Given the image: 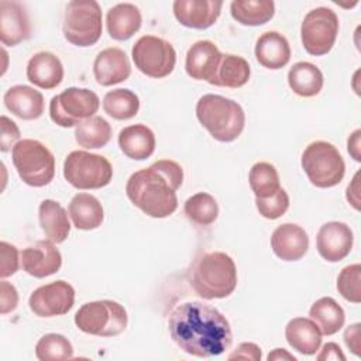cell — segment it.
<instances>
[{
	"instance_id": "cell-1",
	"label": "cell",
	"mask_w": 361,
	"mask_h": 361,
	"mask_svg": "<svg viewBox=\"0 0 361 361\" xmlns=\"http://www.w3.org/2000/svg\"><path fill=\"white\" fill-rule=\"evenodd\" d=\"M168 331L180 350L199 358L220 355L233 343L226 316L200 300L178 305L168 317Z\"/></svg>"
},
{
	"instance_id": "cell-2",
	"label": "cell",
	"mask_w": 361,
	"mask_h": 361,
	"mask_svg": "<svg viewBox=\"0 0 361 361\" xmlns=\"http://www.w3.org/2000/svg\"><path fill=\"white\" fill-rule=\"evenodd\" d=\"M182 182V166L172 159H159L151 166L134 172L126 183V193L144 214L164 219L178 209L176 190Z\"/></svg>"
},
{
	"instance_id": "cell-3",
	"label": "cell",
	"mask_w": 361,
	"mask_h": 361,
	"mask_svg": "<svg viewBox=\"0 0 361 361\" xmlns=\"http://www.w3.org/2000/svg\"><path fill=\"white\" fill-rule=\"evenodd\" d=\"M189 283L202 299H223L237 286V268L233 258L223 251L200 254L189 271Z\"/></svg>"
},
{
	"instance_id": "cell-4",
	"label": "cell",
	"mask_w": 361,
	"mask_h": 361,
	"mask_svg": "<svg viewBox=\"0 0 361 361\" xmlns=\"http://www.w3.org/2000/svg\"><path fill=\"white\" fill-rule=\"evenodd\" d=\"M196 117L209 134L220 142L237 140L245 126L243 107L233 99L207 93L196 103Z\"/></svg>"
},
{
	"instance_id": "cell-5",
	"label": "cell",
	"mask_w": 361,
	"mask_h": 361,
	"mask_svg": "<svg viewBox=\"0 0 361 361\" xmlns=\"http://www.w3.org/2000/svg\"><path fill=\"white\" fill-rule=\"evenodd\" d=\"M13 165L20 179L28 186L42 188L55 176V158L38 140H20L11 149Z\"/></svg>"
},
{
	"instance_id": "cell-6",
	"label": "cell",
	"mask_w": 361,
	"mask_h": 361,
	"mask_svg": "<svg viewBox=\"0 0 361 361\" xmlns=\"http://www.w3.org/2000/svg\"><path fill=\"white\" fill-rule=\"evenodd\" d=\"M300 165L310 183L322 189L338 185L345 172L340 151L327 141L310 142L302 152Z\"/></svg>"
},
{
	"instance_id": "cell-7",
	"label": "cell",
	"mask_w": 361,
	"mask_h": 361,
	"mask_svg": "<svg viewBox=\"0 0 361 361\" xmlns=\"http://www.w3.org/2000/svg\"><path fill=\"white\" fill-rule=\"evenodd\" d=\"M128 323L127 310L116 300L87 302L75 313L76 327L90 336L114 337L121 334Z\"/></svg>"
},
{
	"instance_id": "cell-8",
	"label": "cell",
	"mask_w": 361,
	"mask_h": 361,
	"mask_svg": "<svg viewBox=\"0 0 361 361\" xmlns=\"http://www.w3.org/2000/svg\"><path fill=\"white\" fill-rule=\"evenodd\" d=\"M102 8L94 0H72L66 4L62 32L76 47L94 45L102 37Z\"/></svg>"
},
{
	"instance_id": "cell-9",
	"label": "cell",
	"mask_w": 361,
	"mask_h": 361,
	"mask_svg": "<svg viewBox=\"0 0 361 361\" xmlns=\"http://www.w3.org/2000/svg\"><path fill=\"white\" fill-rule=\"evenodd\" d=\"M63 178L79 190L100 189L111 182L113 166L103 155L78 149L66 155Z\"/></svg>"
},
{
	"instance_id": "cell-10",
	"label": "cell",
	"mask_w": 361,
	"mask_h": 361,
	"mask_svg": "<svg viewBox=\"0 0 361 361\" xmlns=\"http://www.w3.org/2000/svg\"><path fill=\"white\" fill-rule=\"evenodd\" d=\"M100 107L99 96L86 87H68L49 102L51 120L63 128L78 127L96 116Z\"/></svg>"
},
{
	"instance_id": "cell-11",
	"label": "cell",
	"mask_w": 361,
	"mask_h": 361,
	"mask_svg": "<svg viewBox=\"0 0 361 361\" xmlns=\"http://www.w3.org/2000/svg\"><path fill=\"white\" fill-rule=\"evenodd\" d=\"M131 58L141 73L161 79L172 73L176 63V51L169 41L161 37L142 35L133 45Z\"/></svg>"
},
{
	"instance_id": "cell-12",
	"label": "cell",
	"mask_w": 361,
	"mask_h": 361,
	"mask_svg": "<svg viewBox=\"0 0 361 361\" xmlns=\"http://www.w3.org/2000/svg\"><path fill=\"white\" fill-rule=\"evenodd\" d=\"M338 17L329 7L310 10L300 25V39L305 51L314 56L331 51L338 34Z\"/></svg>"
},
{
	"instance_id": "cell-13",
	"label": "cell",
	"mask_w": 361,
	"mask_h": 361,
	"mask_svg": "<svg viewBox=\"0 0 361 361\" xmlns=\"http://www.w3.org/2000/svg\"><path fill=\"white\" fill-rule=\"evenodd\" d=\"M75 303V289L66 281H54L37 288L28 299L30 310L38 317L66 314Z\"/></svg>"
},
{
	"instance_id": "cell-14",
	"label": "cell",
	"mask_w": 361,
	"mask_h": 361,
	"mask_svg": "<svg viewBox=\"0 0 361 361\" xmlns=\"http://www.w3.org/2000/svg\"><path fill=\"white\" fill-rule=\"evenodd\" d=\"M354 244V234L348 224L343 221H327L320 226L316 235L319 255L327 262L344 259Z\"/></svg>"
},
{
	"instance_id": "cell-15",
	"label": "cell",
	"mask_w": 361,
	"mask_h": 361,
	"mask_svg": "<svg viewBox=\"0 0 361 361\" xmlns=\"http://www.w3.org/2000/svg\"><path fill=\"white\" fill-rule=\"evenodd\" d=\"M20 257L23 269L34 278L54 275L62 265V255L51 240H39L25 247L20 252Z\"/></svg>"
},
{
	"instance_id": "cell-16",
	"label": "cell",
	"mask_w": 361,
	"mask_h": 361,
	"mask_svg": "<svg viewBox=\"0 0 361 361\" xmlns=\"http://www.w3.org/2000/svg\"><path fill=\"white\" fill-rule=\"evenodd\" d=\"M31 24L27 8L16 0L0 1V41L3 45L16 47L28 39Z\"/></svg>"
},
{
	"instance_id": "cell-17",
	"label": "cell",
	"mask_w": 361,
	"mask_h": 361,
	"mask_svg": "<svg viewBox=\"0 0 361 361\" xmlns=\"http://www.w3.org/2000/svg\"><path fill=\"white\" fill-rule=\"evenodd\" d=\"M223 1L214 0H175L173 16L179 24L193 30H206L220 17Z\"/></svg>"
},
{
	"instance_id": "cell-18",
	"label": "cell",
	"mask_w": 361,
	"mask_h": 361,
	"mask_svg": "<svg viewBox=\"0 0 361 361\" xmlns=\"http://www.w3.org/2000/svg\"><path fill=\"white\" fill-rule=\"evenodd\" d=\"M221 55L214 42L209 39L196 41L186 52V73L195 80H206L210 83L216 75Z\"/></svg>"
},
{
	"instance_id": "cell-19",
	"label": "cell",
	"mask_w": 361,
	"mask_h": 361,
	"mask_svg": "<svg viewBox=\"0 0 361 361\" xmlns=\"http://www.w3.org/2000/svg\"><path fill=\"white\" fill-rule=\"evenodd\" d=\"M93 75L100 86H113L127 80L131 75L128 56L117 47L100 51L93 61Z\"/></svg>"
},
{
	"instance_id": "cell-20",
	"label": "cell",
	"mask_w": 361,
	"mask_h": 361,
	"mask_svg": "<svg viewBox=\"0 0 361 361\" xmlns=\"http://www.w3.org/2000/svg\"><path fill=\"white\" fill-rule=\"evenodd\" d=\"M271 248L282 261H298L307 252V233L295 223L281 224L272 231Z\"/></svg>"
},
{
	"instance_id": "cell-21",
	"label": "cell",
	"mask_w": 361,
	"mask_h": 361,
	"mask_svg": "<svg viewBox=\"0 0 361 361\" xmlns=\"http://www.w3.org/2000/svg\"><path fill=\"white\" fill-rule=\"evenodd\" d=\"M27 79L39 89H54L63 79V65L61 59L49 52L39 51L34 54L27 63Z\"/></svg>"
},
{
	"instance_id": "cell-22",
	"label": "cell",
	"mask_w": 361,
	"mask_h": 361,
	"mask_svg": "<svg viewBox=\"0 0 361 361\" xmlns=\"http://www.w3.org/2000/svg\"><path fill=\"white\" fill-rule=\"evenodd\" d=\"M4 106L21 120H35L44 113V96L27 85L11 86L3 96Z\"/></svg>"
},
{
	"instance_id": "cell-23",
	"label": "cell",
	"mask_w": 361,
	"mask_h": 361,
	"mask_svg": "<svg viewBox=\"0 0 361 361\" xmlns=\"http://www.w3.org/2000/svg\"><path fill=\"white\" fill-rule=\"evenodd\" d=\"M118 147L121 152L134 161H144L155 151V134L145 124H133L118 133Z\"/></svg>"
},
{
	"instance_id": "cell-24",
	"label": "cell",
	"mask_w": 361,
	"mask_h": 361,
	"mask_svg": "<svg viewBox=\"0 0 361 361\" xmlns=\"http://www.w3.org/2000/svg\"><path fill=\"white\" fill-rule=\"evenodd\" d=\"M255 58L267 69H281L290 59L288 39L278 31H267L259 35L255 44Z\"/></svg>"
},
{
	"instance_id": "cell-25",
	"label": "cell",
	"mask_w": 361,
	"mask_h": 361,
	"mask_svg": "<svg viewBox=\"0 0 361 361\" xmlns=\"http://www.w3.org/2000/svg\"><path fill=\"white\" fill-rule=\"evenodd\" d=\"M141 11L133 3H118L110 7L106 16L107 32L116 41L131 38L141 28Z\"/></svg>"
},
{
	"instance_id": "cell-26",
	"label": "cell",
	"mask_w": 361,
	"mask_h": 361,
	"mask_svg": "<svg viewBox=\"0 0 361 361\" xmlns=\"http://www.w3.org/2000/svg\"><path fill=\"white\" fill-rule=\"evenodd\" d=\"M288 344L303 355H313L320 350L322 333L316 323L307 317H293L285 327Z\"/></svg>"
},
{
	"instance_id": "cell-27",
	"label": "cell",
	"mask_w": 361,
	"mask_h": 361,
	"mask_svg": "<svg viewBox=\"0 0 361 361\" xmlns=\"http://www.w3.org/2000/svg\"><path fill=\"white\" fill-rule=\"evenodd\" d=\"M68 212L52 199H45L38 207L39 226L48 240L55 244L63 243L71 231V223Z\"/></svg>"
},
{
	"instance_id": "cell-28",
	"label": "cell",
	"mask_w": 361,
	"mask_h": 361,
	"mask_svg": "<svg viewBox=\"0 0 361 361\" xmlns=\"http://www.w3.org/2000/svg\"><path fill=\"white\" fill-rule=\"evenodd\" d=\"M68 214L78 230H94L104 219L102 203L90 193H76L69 202Z\"/></svg>"
},
{
	"instance_id": "cell-29",
	"label": "cell",
	"mask_w": 361,
	"mask_h": 361,
	"mask_svg": "<svg viewBox=\"0 0 361 361\" xmlns=\"http://www.w3.org/2000/svg\"><path fill=\"white\" fill-rule=\"evenodd\" d=\"M250 75L251 68L247 59L234 54H223L210 85L217 87L238 89L250 80Z\"/></svg>"
},
{
	"instance_id": "cell-30",
	"label": "cell",
	"mask_w": 361,
	"mask_h": 361,
	"mask_svg": "<svg viewBox=\"0 0 361 361\" xmlns=\"http://www.w3.org/2000/svg\"><path fill=\"white\" fill-rule=\"evenodd\" d=\"M322 71L306 61L296 62L288 72V85L300 97H313L323 89Z\"/></svg>"
},
{
	"instance_id": "cell-31",
	"label": "cell",
	"mask_w": 361,
	"mask_h": 361,
	"mask_svg": "<svg viewBox=\"0 0 361 361\" xmlns=\"http://www.w3.org/2000/svg\"><path fill=\"white\" fill-rule=\"evenodd\" d=\"M309 319H312L316 326L319 327L322 336H333L341 327L345 322V314L343 307L330 296H324L317 299L310 310H309Z\"/></svg>"
},
{
	"instance_id": "cell-32",
	"label": "cell",
	"mask_w": 361,
	"mask_h": 361,
	"mask_svg": "<svg viewBox=\"0 0 361 361\" xmlns=\"http://www.w3.org/2000/svg\"><path fill=\"white\" fill-rule=\"evenodd\" d=\"M230 13L241 25L257 27L274 17L275 3L272 0H234L230 3Z\"/></svg>"
},
{
	"instance_id": "cell-33",
	"label": "cell",
	"mask_w": 361,
	"mask_h": 361,
	"mask_svg": "<svg viewBox=\"0 0 361 361\" xmlns=\"http://www.w3.org/2000/svg\"><path fill=\"white\" fill-rule=\"evenodd\" d=\"M111 138V127L107 120L93 116L75 128V140L85 149H97L107 145Z\"/></svg>"
},
{
	"instance_id": "cell-34",
	"label": "cell",
	"mask_w": 361,
	"mask_h": 361,
	"mask_svg": "<svg viewBox=\"0 0 361 361\" xmlns=\"http://www.w3.org/2000/svg\"><path fill=\"white\" fill-rule=\"evenodd\" d=\"M103 110L114 120H130L140 110V99L130 89H114L104 94Z\"/></svg>"
},
{
	"instance_id": "cell-35",
	"label": "cell",
	"mask_w": 361,
	"mask_h": 361,
	"mask_svg": "<svg viewBox=\"0 0 361 361\" xmlns=\"http://www.w3.org/2000/svg\"><path fill=\"white\" fill-rule=\"evenodd\" d=\"M183 213L196 226H210L219 216V204L210 193L197 192L186 199Z\"/></svg>"
},
{
	"instance_id": "cell-36",
	"label": "cell",
	"mask_w": 361,
	"mask_h": 361,
	"mask_svg": "<svg viewBox=\"0 0 361 361\" xmlns=\"http://www.w3.org/2000/svg\"><path fill=\"white\" fill-rule=\"evenodd\" d=\"M250 188L257 199H265L281 189V180L276 168L269 162H257L248 173Z\"/></svg>"
},
{
	"instance_id": "cell-37",
	"label": "cell",
	"mask_w": 361,
	"mask_h": 361,
	"mask_svg": "<svg viewBox=\"0 0 361 361\" xmlns=\"http://www.w3.org/2000/svg\"><path fill=\"white\" fill-rule=\"evenodd\" d=\"M35 357L39 361L71 360L73 357V347L65 336L48 333L38 340L35 345Z\"/></svg>"
},
{
	"instance_id": "cell-38",
	"label": "cell",
	"mask_w": 361,
	"mask_h": 361,
	"mask_svg": "<svg viewBox=\"0 0 361 361\" xmlns=\"http://www.w3.org/2000/svg\"><path fill=\"white\" fill-rule=\"evenodd\" d=\"M338 293L351 303L361 302V265L351 264L341 269L337 276Z\"/></svg>"
},
{
	"instance_id": "cell-39",
	"label": "cell",
	"mask_w": 361,
	"mask_h": 361,
	"mask_svg": "<svg viewBox=\"0 0 361 361\" xmlns=\"http://www.w3.org/2000/svg\"><path fill=\"white\" fill-rule=\"evenodd\" d=\"M255 206L259 214L265 219L275 220L283 216L289 207V196L283 188H281L275 195L265 197V199H257L255 197Z\"/></svg>"
},
{
	"instance_id": "cell-40",
	"label": "cell",
	"mask_w": 361,
	"mask_h": 361,
	"mask_svg": "<svg viewBox=\"0 0 361 361\" xmlns=\"http://www.w3.org/2000/svg\"><path fill=\"white\" fill-rule=\"evenodd\" d=\"M18 250L16 245L1 241L0 243V276L1 279H6L11 275H14L18 271L21 257H18Z\"/></svg>"
},
{
	"instance_id": "cell-41",
	"label": "cell",
	"mask_w": 361,
	"mask_h": 361,
	"mask_svg": "<svg viewBox=\"0 0 361 361\" xmlns=\"http://www.w3.org/2000/svg\"><path fill=\"white\" fill-rule=\"evenodd\" d=\"M1 135H0V151L7 152L14 148V145L20 141V130L17 124L8 118L7 116L0 117Z\"/></svg>"
},
{
	"instance_id": "cell-42",
	"label": "cell",
	"mask_w": 361,
	"mask_h": 361,
	"mask_svg": "<svg viewBox=\"0 0 361 361\" xmlns=\"http://www.w3.org/2000/svg\"><path fill=\"white\" fill-rule=\"evenodd\" d=\"M18 305V292L14 285L7 281L0 282V313L7 314Z\"/></svg>"
},
{
	"instance_id": "cell-43",
	"label": "cell",
	"mask_w": 361,
	"mask_h": 361,
	"mask_svg": "<svg viewBox=\"0 0 361 361\" xmlns=\"http://www.w3.org/2000/svg\"><path fill=\"white\" fill-rule=\"evenodd\" d=\"M262 357L261 348L255 343H241L237 348L227 357L228 360H251L259 361Z\"/></svg>"
},
{
	"instance_id": "cell-44",
	"label": "cell",
	"mask_w": 361,
	"mask_h": 361,
	"mask_svg": "<svg viewBox=\"0 0 361 361\" xmlns=\"http://www.w3.org/2000/svg\"><path fill=\"white\" fill-rule=\"evenodd\" d=\"M360 329H361V324L360 323H354V324H350L345 331H344V343L347 345V348H350V351L354 354V355H360Z\"/></svg>"
},
{
	"instance_id": "cell-45",
	"label": "cell",
	"mask_w": 361,
	"mask_h": 361,
	"mask_svg": "<svg viewBox=\"0 0 361 361\" xmlns=\"http://www.w3.org/2000/svg\"><path fill=\"white\" fill-rule=\"evenodd\" d=\"M316 358L319 361H323V360H340V361H344L345 355L343 354V351H341L338 344L330 341V343H326L323 345V348L320 350V353L317 354Z\"/></svg>"
},
{
	"instance_id": "cell-46",
	"label": "cell",
	"mask_w": 361,
	"mask_h": 361,
	"mask_svg": "<svg viewBox=\"0 0 361 361\" xmlns=\"http://www.w3.org/2000/svg\"><path fill=\"white\" fill-rule=\"evenodd\" d=\"M345 197L355 210H360V172L354 175L351 183L347 186Z\"/></svg>"
},
{
	"instance_id": "cell-47",
	"label": "cell",
	"mask_w": 361,
	"mask_h": 361,
	"mask_svg": "<svg viewBox=\"0 0 361 361\" xmlns=\"http://www.w3.org/2000/svg\"><path fill=\"white\" fill-rule=\"evenodd\" d=\"M360 138H361V130L357 128L355 131L351 133V135L347 140V151L353 157V159L357 161V162L361 161V147H360L361 142H360Z\"/></svg>"
},
{
	"instance_id": "cell-48",
	"label": "cell",
	"mask_w": 361,
	"mask_h": 361,
	"mask_svg": "<svg viewBox=\"0 0 361 361\" xmlns=\"http://www.w3.org/2000/svg\"><path fill=\"white\" fill-rule=\"evenodd\" d=\"M267 360L268 361H271V360H292V361H296V357L293 354H289L285 348H275L272 353L268 354Z\"/></svg>"
}]
</instances>
